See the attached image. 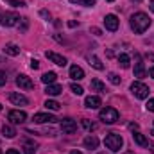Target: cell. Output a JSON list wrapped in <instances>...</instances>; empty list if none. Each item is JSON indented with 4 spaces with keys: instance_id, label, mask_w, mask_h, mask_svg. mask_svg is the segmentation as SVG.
Segmentation results:
<instances>
[{
    "instance_id": "obj_1",
    "label": "cell",
    "mask_w": 154,
    "mask_h": 154,
    "mask_svg": "<svg viewBox=\"0 0 154 154\" xmlns=\"http://www.w3.org/2000/svg\"><path fill=\"white\" fill-rule=\"evenodd\" d=\"M151 27V18L145 14V13H134L133 16H131V29L136 32V34H142V32H145L147 29Z\"/></svg>"
},
{
    "instance_id": "obj_2",
    "label": "cell",
    "mask_w": 154,
    "mask_h": 154,
    "mask_svg": "<svg viewBox=\"0 0 154 154\" xmlns=\"http://www.w3.org/2000/svg\"><path fill=\"white\" fill-rule=\"evenodd\" d=\"M104 145H106L109 151L118 152V151L122 149V145H124V140H122L120 134H116V133H109V134L104 138Z\"/></svg>"
},
{
    "instance_id": "obj_3",
    "label": "cell",
    "mask_w": 154,
    "mask_h": 154,
    "mask_svg": "<svg viewBox=\"0 0 154 154\" xmlns=\"http://www.w3.org/2000/svg\"><path fill=\"white\" fill-rule=\"evenodd\" d=\"M118 111H116L115 108H104V109H100V113H99V118L104 122V124H115L116 120H118Z\"/></svg>"
},
{
    "instance_id": "obj_4",
    "label": "cell",
    "mask_w": 154,
    "mask_h": 154,
    "mask_svg": "<svg viewBox=\"0 0 154 154\" xmlns=\"http://www.w3.org/2000/svg\"><path fill=\"white\" fill-rule=\"evenodd\" d=\"M131 93L136 97V99H147L149 97V86H145L143 82L140 81H134L131 84Z\"/></svg>"
},
{
    "instance_id": "obj_5",
    "label": "cell",
    "mask_w": 154,
    "mask_h": 154,
    "mask_svg": "<svg viewBox=\"0 0 154 154\" xmlns=\"http://www.w3.org/2000/svg\"><path fill=\"white\" fill-rule=\"evenodd\" d=\"M25 118H27L25 111H20V109H13V111L7 113V120H9L11 124H23Z\"/></svg>"
},
{
    "instance_id": "obj_6",
    "label": "cell",
    "mask_w": 154,
    "mask_h": 154,
    "mask_svg": "<svg viewBox=\"0 0 154 154\" xmlns=\"http://www.w3.org/2000/svg\"><path fill=\"white\" fill-rule=\"evenodd\" d=\"M61 131H63L65 134H72V133H75L77 131L75 120H72V118H63V120H61Z\"/></svg>"
},
{
    "instance_id": "obj_7",
    "label": "cell",
    "mask_w": 154,
    "mask_h": 154,
    "mask_svg": "<svg viewBox=\"0 0 154 154\" xmlns=\"http://www.w3.org/2000/svg\"><path fill=\"white\" fill-rule=\"evenodd\" d=\"M18 20H20V16H18L16 13H5V14L2 16V23H4L5 27H13V25H16Z\"/></svg>"
},
{
    "instance_id": "obj_8",
    "label": "cell",
    "mask_w": 154,
    "mask_h": 154,
    "mask_svg": "<svg viewBox=\"0 0 154 154\" xmlns=\"http://www.w3.org/2000/svg\"><path fill=\"white\" fill-rule=\"evenodd\" d=\"M9 100L14 104V106H27L29 104V99L22 93H11L9 95Z\"/></svg>"
},
{
    "instance_id": "obj_9",
    "label": "cell",
    "mask_w": 154,
    "mask_h": 154,
    "mask_svg": "<svg viewBox=\"0 0 154 154\" xmlns=\"http://www.w3.org/2000/svg\"><path fill=\"white\" fill-rule=\"evenodd\" d=\"M118 18H116L115 14H106V18H104V25H106V29L108 31H116L118 29Z\"/></svg>"
},
{
    "instance_id": "obj_10",
    "label": "cell",
    "mask_w": 154,
    "mask_h": 154,
    "mask_svg": "<svg viewBox=\"0 0 154 154\" xmlns=\"http://www.w3.org/2000/svg\"><path fill=\"white\" fill-rule=\"evenodd\" d=\"M16 84H18L22 90H32V88H34V82H32L27 75H18L16 77Z\"/></svg>"
},
{
    "instance_id": "obj_11",
    "label": "cell",
    "mask_w": 154,
    "mask_h": 154,
    "mask_svg": "<svg viewBox=\"0 0 154 154\" xmlns=\"http://www.w3.org/2000/svg\"><path fill=\"white\" fill-rule=\"evenodd\" d=\"M56 120H57L56 116L48 115V113H36V115H34V122H36V124H47V122L52 124V122H56Z\"/></svg>"
},
{
    "instance_id": "obj_12",
    "label": "cell",
    "mask_w": 154,
    "mask_h": 154,
    "mask_svg": "<svg viewBox=\"0 0 154 154\" xmlns=\"http://www.w3.org/2000/svg\"><path fill=\"white\" fill-rule=\"evenodd\" d=\"M45 56H47V59H50L52 63H56L59 66H65L66 65V57H63V56H59L56 52H45Z\"/></svg>"
},
{
    "instance_id": "obj_13",
    "label": "cell",
    "mask_w": 154,
    "mask_h": 154,
    "mask_svg": "<svg viewBox=\"0 0 154 154\" xmlns=\"http://www.w3.org/2000/svg\"><path fill=\"white\" fill-rule=\"evenodd\" d=\"M100 104H102V100H100V97H97V95H90V97H86V100H84V106L90 108V109H97Z\"/></svg>"
},
{
    "instance_id": "obj_14",
    "label": "cell",
    "mask_w": 154,
    "mask_h": 154,
    "mask_svg": "<svg viewBox=\"0 0 154 154\" xmlns=\"http://www.w3.org/2000/svg\"><path fill=\"white\" fill-rule=\"evenodd\" d=\"M70 77H72L74 81H81V79H84V72H82V68L77 66V65L70 66Z\"/></svg>"
},
{
    "instance_id": "obj_15",
    "label": "cell",
    "mask_w": 154,
    "mask_h": 154,
    "mask_svg": "<svg viewBox=\"0 0 154 154\" xmlns=\"http://www.w3.org/2000/svg\"><path fill=\"white\" fill-rule=\"evenodd\" d=\"M134 77H138V79L145 77V65L142 63V59H136V63H134Z\"/></svg>"
},
{
    "instance_id": "obj_16",
    "label": "cell",
    "mask_w": 154,
    "mask_h": 154,
    "mask_svg": "<svg viewBox=\"0 0 154 154\" xmlns=\"http://www.w3.org/2000/svg\"><path fill=\"white\" fill-rule=\"evenodd\" d=\"M36 142H32V140H29V138H25L23 140V151H25V154H34L36 152Z\"/></svg>"
},
{
    "instance_id": "obj_17",
    "label": "cell",
    "mask_w": 154,
    "mask_h": 154,
    "mask_svg": "<svg viewBox=\"0 0 154 154\" xmlns=\"http://www.w3.org/2000/svg\"><path fill=\"white\" fill-rule=\"evenodd\" d=\"M45 91H47V95H50V97H56V95H59V93L63 91V88H61L59 84H47Z\"/></svg>"
},
{
    "instance_id": "obj_18",
    "label": "cell",
    "mask_w": 154,
    "mask_h": 154,
    "mask_svg": "<svg viewBox=\"0 0 154 154\" xmlns=\"http://www.w3.org/2000/svg\"><path fill=\"white\" fill-rule=\"evenodd\" d=\"M97 145H99V138H97V136L90 134V136L84 138V147H86V149H97Z\"/></svg>"
},
{
    "instance_id": "obj_19",
    "label": "cell",
    "mask_w": 154,
    "mask_h": 154,
    "mask_svg": "<svg viewBox=\"0 0 154 154\" xmlns=\"http://www.w3.org/2000/svg\"><path fill=\"white\" fill-rule=\"evenodd\" d=\"M4 52H5L7 56H18V54H20V47L14 45V43H7L5 48H4Z\"/></svg>"
},
{
    "instance_id": "obj_20",
    "label": "cell",
    "mask_w": 154,
    "mask_h": 154,
    "mask_svg": "<svg viewBox=\"0 0 154 154\" xmlns=\"http://www.w3.org/2000/svg\"><path fill=\"white\" fill-rule=\"evenodd\" d=\"M133 140H134L138 145H142V147H147V145H149V140H147L142 133H138V131H136V133H133Z\"/></svg>"
},
{
    "instance_id": "obj_21",
    "label": "cell",
    "mask_w": 154,
    "mask_h": 154,
    "mask_svg": "<svg viewBox=\"0 0 154 154\" xmlns=\"http://www.w3.org/2000/svg\"><path fill=\"white\" fill-rule=\"evenodd\" d=\"M90 88H91L93 91H106V84H104V82H100L99 79H91Z\"/></svg>"
},
{
    "instance_id": "obj_22",
    "label": "cell",
    "mask_w": 154,
    "mask_h": 154,
    "mask_svg": "<svg viewBox=\"0 0 154 154\" xmlns=\"http://www.w3.org/2000/svg\"><path fill=\"white\" fill-rule=\"evenodd\" d=\"M88 61H90V65H91L95 70H104V65L100 63V59H99L97 56H88Z\"/></svg>"
},
{
    "instance_id": "obj_23",
    "label": "cell",
    "mask_w": 154,
    "mask_h": 154,
    "mask_svg": "<svg viewBox=\"0 0 154 154\" xmlns=\"http://www.w3.org/2000/svg\"><path fill=\"white\" fill-rule=\"evenodd\" d=\"M56 79H57V75H56L54 72H47V74H43V75H41V81H43L45 84H54V82H56Z\"/></svg>"
},
{
    "instance_id": "obj_24",
    "label": "cell",
    "mask_w": 154,
    "mask_h": 154,
    "mask_svg": "<svg viewBox=\"0 0 154 154\" xmlns=\"http://www.w3.org/2000/svg\"><path fill=\"white\" fill-rule=\"evenodd\" d=\"M2 133H4L7 138H14V136H16V129H14L13 125H9V124H5V125L2 127Z\"/></svg>"
},
{
    "instance_id": "obj_25",
    "label": "cell",
    "mask_w": 154,
    "mask_h": 154,
    "mask_svg": "<svg viewBox=\"0 0 154 154\" xmlns=\"http://www.w3.org/2000/svg\"><path fill=\"white\" fill-rule=\"evenodd\" d=\"M118 65H120L122 68H129V65H131L129 56H127V54H120V56H118Z\"/></svg>"
},
{
    "instance_id": "obj_26",
    "label": "cell",
    "mask_w": 154,
    "mask_h": 154,
    "mask_svg": "<svg viewBox=\"0 0 154 154\" xmlns=\"http://www.w3.org/2000/svg\"><path fill=\"white\" fill-rule=\"evenodd\" d=\"M45 108H47V109H52V111H57V109L61 108V104L56 102V100H47V102H45Z\"/></svg>"
},
{
    "instance_id": "obj_27",
    "label": "cell",
    "mask_w": 154,
    "mask_h": 154,
    "mask_svg": "<svg viewBox=\"0 0 154 154\" xmlns=\"http://www.w3.org/2000/svg\"><path fill=\"white\" fill-rule=\"evenodd\" d=\"M72 4H77V5H86V7H91L95 5V0H70Z\"/></svg>"
},
{
    "instance_id": "obj_28",
    "label": "cell",
    "mask_w": 154,
    "mask_h": 154,
    "mask_svg": "<svg viewBox=\"0 0 154 154\" xmlns=\"http://www.w3.org/2000/svg\"><path fill=\"white\" fill-rule=\"evenodd\" d=\"M82 127H84V129H88V131H95V127H97V125H95L91 120L84 118V120H82Z\"/></svg>"
},
{
    "instance_id": "obj_29",
    "label": "cell",
    "mask_w": 154,
    "mask_h": 154,
    "mask_svg": "<svg viewBox=\"0 0 154 154\" xmlns=\"http://www.w3.org/2000/svg\"><path fill=\"white\" fill-rule=\"evenodd\" d=\"M70 90H72L75 95H82V93H84L82 86H79V84H75V82H74V84H70Z\"/></svg>"
},
{
    "instance_id": "obj_30",
    "label": "cell",
    "mask_w": 154,
    "mask_h": 154,
    "mask_svg": "<svg viewBox=\"0 0 154 154\" xmlns=\"http://www.w3.org/2000/svg\"><path fill=\"white\" fill-rule=\"evenodd\" d=\"M109 82L111 84H120V77L116 74H109Z\"/></svg>"
},
{
    "instance_id": "obj_31",
    "label": "cell",
    "mask_w": 154,
    "mask_h": 154,
    "mask_svg": "<svg viewBox=\"0 0 154 154\" xmlns=\"http://www.w3.org/2000/svg\"><path fill=\"white\" fill-rule=\"evenodd\" d=\"M5 2H9V4H11V5H14V7L23 5V2H22V0H5Z\"/></svg>"
},
{
    "instance_id": "obj_32",
    "label": "cell",
    "mask_w": 154,
    "mask_h": 154,
    "mask_svg": "<svg viewBox=\"0 0 154 154\" xmlns=\"http://www.w3.org/2000/svg\"><path fill=\"white\" fill-rule=\"evenodd\" d=\"M7 82V75H5V72H0V86H4Z\"/></svg>"
},
{
    "instance_id": "obj_33",
    "label": "cell",
    "mask_w": 154,
    "mask_h": 154,
    "mask_svg": "<svg viewBox=\"0 0 154 154\" xmlns=\"http://www.w3.org/2000/svg\"><path fill=\"white\" fill-rule=\"evenodd\" d=\"M27 25H29V20L27 18H22V32L27 31Z\"/></svg>"
},
{
    "instance_id": "obj_34",
    "label": "cell",
    "mask_w": 154,
    "mask_h": 154,
    "mask_svg": "<svg viewBox=\"0 0 154 154\" xmlns=\"http://www.w3.org/2000/svg\"><path fill=\"white\" fill-rule=\"evenodd\" d=\"M147 109H149V111H152V113H154V99H151V100L147 102Z\"/></svg>"
},
{
    "instance_id": "obj_35",
    "label": "cell",
    "mask_w": 154,
    "mask_h": 154,
    "mask_svg": "<svg viewBox=\"0 0 154 154\" xmlns=\"http://www.w3.org/2000/svg\"><path fill=\"white\" fill-rule=\"evenodd\" d=\"M31 68H34V70H36V68H39V63L36 61V59H32V61H31Z\"/></svg>"
},
{
    "instance_id": "obj_36",
    "label": "cell",
    "mask_w": 154,
    "mask_h": 154,
    "mask_svg": "<svg viewBox=\"0 0 154 154\" xmlns=\"http://www.w3.org/2000/svg\"><path fill=\"white\" fill-rule=\"evenodd\" d=\"M90 31H91V32H93L95 36H100V29H97V27H91Z\"/></svg>"
},
{
    "instance_id": "obj_37",
    "label": "cell",
    "mask_w": 154,
    "mask_h": 154,
    "mask_svg": "<svg viewBox=\"0 0 154 154\" xmlns=\"http://www.w3.org/2000/svg\"><path fill=\"white\" fill-rule=\"evenodd\" d=\"M41 16H43V18H50V14H48L47 11H41Z\"/></svg>"
},
{
    "instance_id": "obj_38",
    "label": "cell",
    "mask_w": 154,
    "mask_h": 154,
    "mask_svg": "<svg viewBox=\"0 0 154 154\" xmlns=\"http://www.w3.org/2000/svg\"><path fill=\"white\" fill-rule=\"evenodd\" d=\"M129 129H133V131H136V129H138V125H136V124H129Z\"/></svg>"
},
{
    "instance_id": "obj_39",
    "label": "cell",
    "mask_w": 154,
    "mask_h": 154,
    "mask_svg": "<svg viewBox=\"0 0 154 154\" xmlns=\"http://www.w3.org/2000/svg\"><path fill=\"white\" fill-rule=\"evenodd\" d=\"M5 154H20V152H18V151H14V149H9Z\"/></svg>"
},
{
    "instance_id": "obj_40",
    "label": "cell",
    "mask_w": 154,
    "mask_h": 154,
    "mask_svg": "<svg viewBox=\"0 0 154 154\" xmlns=\"http://www.w3.org/2000/svg\"><path fill=\"white\" fill-rule=\"evenodd\" d=\"M149 75H151V77H152V79H154V66H152V68H151V70H149Z\"/></svg>"
},
{
    "instance_id": "obj_41",
    "label": "cell",
    "mask_w": 154,
    "mask_h": 154,
    "mask_svg": "<svg viewBox=\"0 0 154 154\" xmlns=\"http://www.w3.org/2000/svg\"><path fill=\"white\" fill-rule=\"evenodd\" d=\"M147 57H149L151 61H154V54H147Z\"/></svg>"
},
{
    "instance_id": "obj_42",
    "label": "cell",
    "mask_w": 154,
    "mask_h": 154,
    "mask_svg": "<svg viewBox=\"0 0 154 154\" xmlns=\"http://www.w3.org/2000/svg\"><path fill=\"white\" fill-rule=\"evenodd\" d=\"M151 11H154V0H151Z\"/></svg>"
},
{
    "instance_id": "obj_43",
    "label": "cell",
    "mask_w": 154,
    "mask_h": 154,
    "mask_svg": "<svg viewBox=\"0 0 154 154\" xmlns=\"http://www.w3.org/2000/svg\"><path fill=\"white\" fill-rule=\"evenodd\" d=\"M70 154H82V152H79V151H72Z\"/></svg>"
},
{
    "instance_id": "obj_44",
    "label": "cell",
    "mask_w": 154,
    "mask_h": 154,
    "mask_svg": "<svg viewBox=\"0 0 154 154\" xmlns=\"http://www.w3.org/2000/svg\"><path fill=\"white\" fill-rule=\"evenodd\" d=\"M131 2H136V4H140V2H142V0H131Z\"/></svg>"
},
{
    "instance_id": "obj_45",
    "label": "cell",
    "mask_w": 154,
    "mask_h": 154,
    "mask_svg": "<svg viewBox=\"0 0 154 154\" xmlns=\"http://www.w3.org/2000/svg\"><path fill=\"white\" fill-rule=\"evenodd\" d=\"M125 154H134V152H133V151H127V152H125Z\"/></svg>"
},
{
    "instance_id": "obj_46",
    "label": "cell",
    "mask_w": 154,
    "mask_h": 154,
    "mask_svg": "<svg viewBox=\"0 0 154 154\" xmlns=\"http://www.w3.org/2000/svg\"><path fill=\"white\" fill-rule=\"evenodd\" d=\"M0 23H2V14H0Z\"/></svg>"
},
{
    "instance_id": "obj_47",
    "label": "cell",
    "mask_w": 154,
    "mask_h": 154,
    "mask_svg": "<svg viewBox=\"0 0 154 154\" xmlns=\"http://www.w3.org/2000/svg\"><path fill=\"white\" fill-rule=\"evenodd\" d=\"M0 111H2V104H0Z\"/></svg>"
},
{
    "instance_id": "obj_48",
    "label": "cell",
    "mask_w": 154,
    "mask_h": 154,
    "mask_svg": "<svg viewBox=\"0 0 154 154\" xmlns=\"http://www.w3.org/2000/svg\"><path fill=\"white\" fill-rule=\"evenodd\" d=\"M108 2H115V0H108Z\"/></svg>"
},
{
    "instance_id": "obj_49",
    "label": "cell",
    "mask_w": 154,
    "mask_h": 154,
    "mask_svg": "<svg viewBox=\"0 0 154 154\" xmlns=\"http://www.w3.org/2000/svg\"><path fill=\"white\" fill-rule=\"evenodd\" d=\"M152 136H154V131H152Z\"/></svg>"
},
{
    "instance_id": "obj_50",
    "label": "cell",
    "mask_w": 154,
    "mask_h": 154,
    "mask_svg": "<svg viewBox=\"0 0 154 154\" xmlns=\"http://www.w3.org/2000/svg\"><path fill=\"white\" fill-rule=\"evenodd\" d=\"M100 154H106V152H100Z\"/></svg>"
},
{
    "instance_id": "obj_51",
    "label": "cell",
    "mask_w": 154,
    "mask_h": 154,
    "mask_svg": "<svg viewBox=\"0 0 154 154\" xmlns=\"http://www.w3.org/2000/svg\"><path fill=\"white\" fill-rule=\"evenodd\" d=\"M0 154H2V151H0Z\"/></svg>"
}]
</instances>
